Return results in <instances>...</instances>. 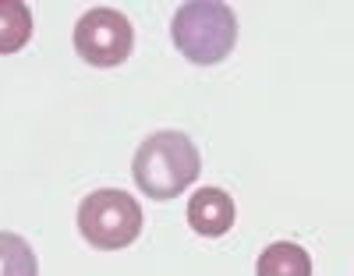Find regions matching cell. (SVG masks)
Here are the masks:
<instances>
[{
	"label": "cell",
	"instance_id": "obj_2",
	"mask_svg": "<svg viewBox=\"0 0 354 276\" xmlns=\"http://www.w3.org/2000/svg\"><path fill=\"white\" fill-rule=\"evenodd\" d=\"M170 36L192 64H220L238 39V18L220 0H192L177 8Z\"/></svg>",
	"mask_w": 354,
	"mask_h": 276
},
{
	"label": "cell",
	"instance_id": "obj_5",
	"mask_svg": "<svg viewBox=\"0 0 354 276\" xmlns=\"http://www.w3.org/2000/svg\"><path fill=\"white\" fill-rule=\"evenodd\" d=\"M234 220H238L234 199L227 192H220V188H202L188 202V223L202 237H223L234 227Z\"/></svg>",
	"mask_w": 354,
	"mask_h": 276
},
{
	"label": "cell",
	"instance_id": "obj_4",
	"mask_svg": "<svg viewBox=\"0 0 354 276\" xmlns=\"http://www.w3.org/2000/svg\"><path fill=\"white\" fill-rule=\"evenodd\" d=\"M135 46L131 21L113 8H93L75 25V50L93 68H117L124 64Z\"/></svg>",
	"mask_w": 354,
	"mask_h": 276
},
{
	"label": "cell",
	"instance_id": "obj_3",
	"mask_svg": "<svg viewBox=\"0 0 354 276\" xmlns=\"http://www.w3.org/2000/svg\"><path fill=\"white\" fill-rule=\"evenodd\" d=\"M78 230L82 237L103 252H117L142 234V205L117 188H103L85 195L78 205Z\"/></svg>",
	"mask_w": 354,
	"mask_h": 276
},
{
	"label": "cell",
	"instance_id": "obj_6",
	"mask_svg": "<svg viewBox=\"0 0 354 276\" xmlns=\"http://www.w3.org/2000/svg\"><path fill=\"white\" fill-rule=\"evenodd\" d=\"M255 273L259 276H312V259L301 244L277 241L270 248H262Z\"/></svg>",
	"mask_w": 354,
	"mask_h": 276
},
{
	"label": "cell",
	"instance_id": "obj_8",
	"mask_svg": "<svg viewBox=\"0 0 354 276\" xmlns=\"http://www.w3.org/2000/svg\"><path fill=\"white\" fill-rule=\"evenodd\" d=\"M0 276H39L36 252L21 234L0 230Z\"/></svg>",
	"mask_w": 354,
	"mask_h": 276
},
{
	"label": "cell",
	"instance_id": "obj_1",
	"mask_svg": "<svg viewBox=\"0 0 354 276\" xmlns=\"http://www.w3.org/2000/svg\"><path fill=\"white\" fill-rule=\"evenodd\" d=\"M198 170H202L198 149L181 131L149 135L138 145L135 163H131L135 184L156 202H167V199H177L181 192H188L198 177Z\"/></svg>",
	"mask_w": 354,
	"mask_h": 276
},
{
	"label": "cell",
	"instance_id": "obj_7",
	"mask_svg": "<svg viewBox=\"0 0 354 276\" xmlns=\"http://www.w3.org/2000/svg\"><path fill=\"white\" fill-rule=\"evenodd\" d=\"M32 39V11L21 0H0V53H15Z\"/></svg>",
	"mask_w": 354,
	"mask_h": 276
}]
</instances>
